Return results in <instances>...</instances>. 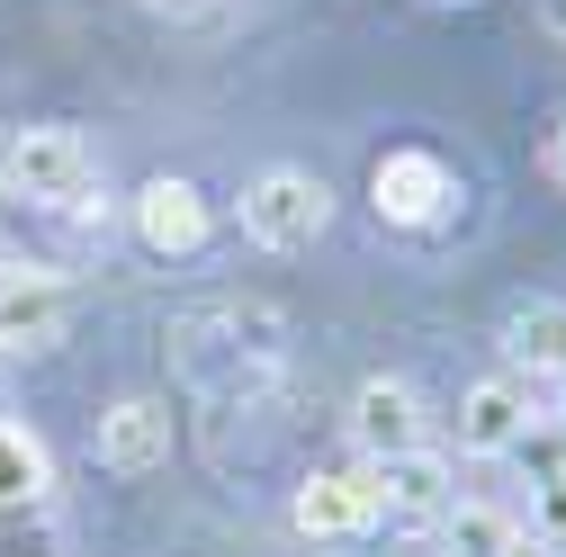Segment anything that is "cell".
<instances>
[{
    "mask_svg": "<svg viewBox=\"0 0 566 557\" xmlns=\"http://www.w3.org/2000/svg\"><path fill=\"white\" fill-rule=\"evenodd\" d=\"M324 225H333V189L315 171H261L243 189V234L261 252H306Z\"/></svg>",
    "mask_w": 566,
    "mask_h": 557,
    "instance_id": "6da1fadb",
    "label": "cell"
},
{
    "mask_svg": "<svg viewBox=\"0 0 566 557\" xmlns=\"http://www.w3.org/2000/svg\"><path fill=\"white\" fill-rule=\"evenodd\" d=\"M0 180L36 207H82L91 198V154H82L73 126H28L10 145V162H0Z\"/></svg>",
    "mask_w": 566,
    "mask_h": 557,
    "instance_id": "7a4b0ae2",
    "label": "cell"
},
{
    "mask_svg": "<svg viewBox=\"0 0 566 557\" xmlns=\"http://www.w3.org/2000/svg\"><path fill=\"white\" fill-rule=\"evenodd\" d=\"M369 198H378V217H387V225H441V217H450V198H459V180H450L441 154L405 145V154H378Z\"/></svg>",
    "mask_w": 566,
    "mask_h": 557,
    "instance_id": "3957f363",
    "label": "cell"
},
{
    "mask_svg": "<svg viewBox=\"0 0 566 557\" xmlns=\"http://www.w3.org/2000/svg\"><path fill=\"white\" fill-rule=\"evenodd\" d=\"M369 495H378V522H396V530H432V522L450 513V459H432V450L369 459Z\"/></svg>",
    "mask_w": 566,
    "mask_h": 557,
    "instance_id": "277c9868",
    "label": "cell"
},
{
    "mask_svg": "<svg viewBox=\"0 0 566 557\" xmlns=\"http://www.w3.org/2000/svg\"><path fill=\"white\" fill-rule=\"evenodd\" d=\"M91 459H99L108 476H145V467H163V459H171V404H163V396H126V404H108L99 432H91Z\"/></svg>",
    "mask_w": 566,
    "mask_h": 557,
    "instance_id": "5b68a950",
    "label": "cell"
},
{
    "mask_svg": "<svg viewBox=\"0 0 566 557\" xmlns=\"http://www.w3.org/2000/svg\"><path fill=\"white\" fill-rule=\"evenodd\" d=\"M297 530L342 548V539H360L378 530V495H369V467H333V476H306L297 485Z\"/></svg>",
    "mask_w": 566,
    "mask_h": 557,
    "instance_id": "8992f818",
    "label": "cell"
},
{
    "mask_svg": "<svg viewBox=\"0 0 566 557\" xmlns=\"http://www.w3.org/2000/svg\"><path fill=\"white\" fill-rule=\"evenodd\" d=\"M63 315H73V297L54 270H0V351H45Z\"/></svg>",
    "mask_w": 566,
    "mask_h": 557,
    "instance_id": "52a82bcc",
    "label": "cell"
},
{
    "mask_svg": "<svg viewBox=\"0 0 566 557\" xmlns=\"http://www.w3.org/2000/svg\"><path fill=\"white\" fill-rule=\"evenodd\" d=\"M350 441H360L369 459L422 450V396L405 378H360V396H350Z\"/></svg>",
    "mask_w": 566,
    "mask_h": 557,
    "instance_id": "ba28073f",
    "label": "cell"
},
{
    "mask_svg": "<svg viewBox=\"0 0 566 557\" xmlns=\"http://www.w3.org/2000/svg\"><path fill=\"white\" fill-rule=\"evenodd\" d=\"M522 423H531L522 378H476V387L459 396V450H468V459H504V450L522 441Z\"/></svg>",
    "mask_w": 566,
    "mask_h": 557,
    "instance_id": "9c48e42d",
    "label": "cell"
},
{
    "mask_svg": "<svg viewBox=\"0 0 566 557\" xmlns=\"http://www.w3.org/2000/svg\"><path fill=\"white\" fill-rule=\"evenodd\" d=\"M135 243L163 252V261L198 252L207 243V198L189 180H145V198H135Z\"/></svg>",
    "mask_w": 566,
    "mask_h": 557,
    "instance_id": "30bf717a",
    "label": "cell"
},
{
    "mask_svg": "<svg viewBox=\"0 0 566 557\" xmlns=\"http://www.w3.org/2000/svg\"><path fill=\"white\" fill-rule=\"evenodd\" d=\"M494 341H504L513 369L557 378V369H566V297H513L504 324H494Z\"/></svg>",
    "mask_w": 566,
    "mask_h": 557,
    "instance_id": "8fae6325",
    "label": "cell"
},
{
    "mask_svg": "<svg viewBox=\"0 0 566 557\" xmlns=\"http://www.w3.org/2000/svg\"><path fill=\"white\" fill-rule=\"evenodd\" d=\"M54 485V459L28 423H0V513H28L36 495Z\"/></svg>",
    "mask_w": 566,
    "mask_h": 557,
    "instance_id": "7c38bea8",
    "label": "cell"
},
{
    "mask_svg": "<svg viewBox=\"0 0 566 557\" xmlns=\"http://www.w3.org/2000/svg\"><path fill=\"white\" fill-rule=\"evenodd\" d=\"M432 530L450 539V557H504V548L522 539V522H513V513H494V504H450Z\"/></svg>",
    "mask_w": 566,
    "mask_h": 557,
    "instance_id": "4fadbf2b",
    "label": "cell"
},
{
    "mask_svg": "<svg viewBox=\"0 0 566 557\" xmlns=\"http://www.w3.org/2000/svg\"><path fill=\"white\" fill-rule=\"evenodd\" d=\"M504 459H522V467H531L539 485H548V476H566V423H557V432H539V423H522V441H513Z\"/></svg>",
    "mask_w": 566,
    "mask_h": 557,
    "instance_id": "5bb4252c",
    "label": "cell"
},
{
    "mask_svg": "<svg viewBox=\"0 0 566 557\" xmlns=\"http://www.w3.org/2000/svg\"><path fill=\"white\" fill-rule=\"evenodd\" d=\"M531 539H539L548 557H566V476H548L539 495H531Z\"/></svg>",
    "mask_w": 566,
    "mask_h": 557,
    "instance_id": "9a60e30c",
    "label": "cell"
},
{
    "mask_svg": "<svg viewBox=\"0 0 566 557\" xmlns=\"http://www.w3.org/2000/svg\"><path fill=\"white\" fill-rule=\"evenodd\" d=\"M539 28H548V36L566 45V0H539Z\"/></svg>",
    "mask_w": 566,
    "mask_h": 557,
    "instance_id": "2e32d148",
    "label": "cell"
},
{
    "mask_svg": "<svg viewBox=\"0 0 566 557\" xmlns=\"http://www.w3.org/2000/svg\"><path fill=\"white\" fill-rule=\"evenodd\" d=\"M548 171H557V180H566V126H557V145H548Z\"/></svg>",
    "mask_w": 566,
    "mask_h": 557,
    "instance_id": "e0dca14e",
    "label": "cell"
},
{
    "mask_svg": "<svg viewBox=\"0 0 566 557\" xmlns=\"http://www.w3.org/2000/svg\"><path fill=\"white\" fill-rule=\"evenodd\" d=\"M504 557H548V548H539V539H531V530H522V539H513V548H504Z\"/></svg>",
    "mask_w": 566,
    "mask_h": 557,
    "instance_id": "ac0fdd59",
    "label": "cell"
},
{
    "mask_svg": "<svg viewBox=\"0 0 566 557\" xmlns=\"http://www.w3.org/2000/svg\"><path fill=\"white\" fill-rule=\"evenodd\" d=\"M557 423H566V369H557Z\"/></svg>",
    "mask_w": 566,
    "mask_h": 557,
    "instance_id": "d6986e66",
    "label": "cell"
}]
</instances>
